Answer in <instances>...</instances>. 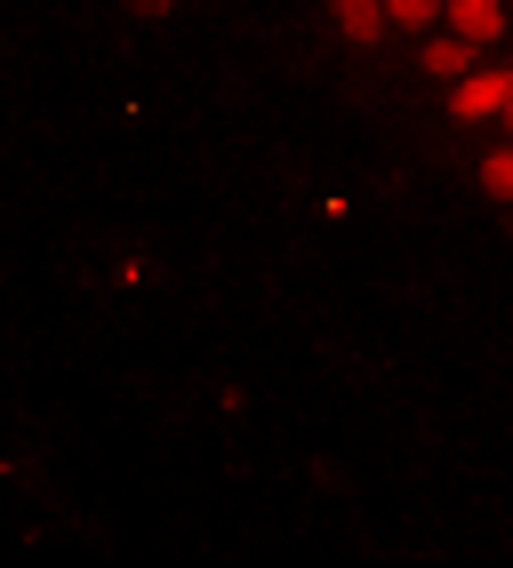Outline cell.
Masks as SVG:
<instances>
[{
	"instance_id": "cell-1",
	"label": "cell",
	"mask_w": 513,
	"mask_h": 568,
	"mask_svg": "<svg viewBox=\"0 0 513 568\" xmlns=\"http://www.w3.org/2000/svg\"><path fill=\"white\" fill-rule=\"evenodd\" d=\"M513 104V72H465L450 89V112L457 121H482V112H505Z\"/></svg>"
},
{
	"instance_id": "cell-2",
	"label": "cell",
	"mask_w": 513,
	"mask_h": 568,
	"mask_svg": "<svg viewBox=\"0 0 513 568\" xmlns=\"http://www.w3.org/2000/svg\"><path fill=\"white\" fill-rule=\"evenodd\" d=\"M329 17H338V32H345V41H361V49H370L378 41V32H385V0H329Z\"/></svg>"
},
{
	"instance_id": "cell-3",
	"label": "cell",
	"mask_w": 513,
	"mask_h": 568,
	"mask_svg": "<svg viewBox=\"0 0 513 568\" xmlns=\"http://www.w3.org/2000/svg\"><path fill=\"white\" fill-rule=\"evenodd\" d=\"M450 32H465V41L482 49V41L505 32V9H497V0H450Z\"/></svg>"
},
{
	"instance_id": "cell-4",
	"label": "cell",
	"mask_w": 513,
	"mask_h": 568,
	"mask_svg": "<svg viewBox=\"0 0 513 568\" xmlns=\"http://www.w3.org/2000/svg\"><path fill=\"white\" fill-rule=\"evenodd\" d=\"M425 72L465 81V72H473V41H465V32H450V41H425Z\"/></svg>"
},
{
	"instance_id": "cell-5",
	"label": "cell",
	"mask_w": 513,
	"mask_h": 568,
	"mask_svg": "<svg viewBox=\"0 0 513 568\" xmlns=\"http://www.w3.org/2000/svg\"><path fill=\"white\" fill-rule=\"evenodd\" d=\"M482 193H490V201H513V144L482 161Z\"/></svg>"
},
{
	"instance_id": "cell-6",
	"label": "cell",
	"mask_w": 513,
	"mask_h": 568,
	"mask_svg": "<svg viewBox=\"0 0 513 568\" xmlns=\"http://www.w3.org/2000/svg\"><path fill=\"white\" fill-rule=\"evenodd\" d=\"M385 9H393V24H433L450 0H385Z\"/></svg>"
},
{
	"instance_id": "cell-7",
	"label": "cell",
	"mask_w": 513,
	"mask_h": 568,
	"mask_svg": "<svg viewBox=\"0 0 513 568\" xmlns=\"http://www.w3.org/2000/svg\"><path fill=\"white\" fill-rule=\"evenodd\" d=\"M505 136H513V104H505Z\"/></svg>"
}]
</instances>
